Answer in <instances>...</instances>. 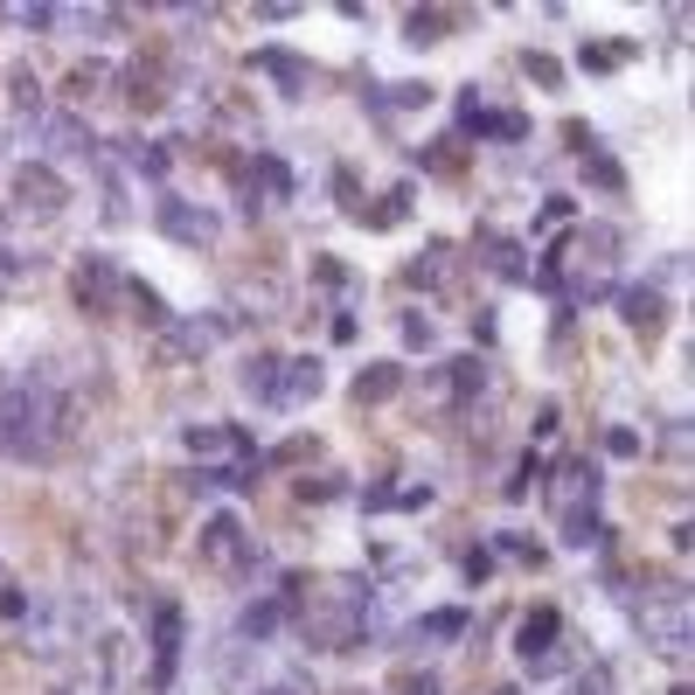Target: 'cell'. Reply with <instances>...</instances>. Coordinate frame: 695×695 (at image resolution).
Masks as SVG:
<instances>
[{
	"instance_id": "1",
	"label": "cell",
	"mask_w": 695,
	"mask_h": 695,
	"mask_svg": "<svg viewBox=\"0 0 695 695\" xmlns=\"http://www.w3.org/2000/svg\"><path fill=\"white\" fill-rule=\"evenodd\" d=\"M63 383L49 369H28L0 390V459H49L63 439Z\"/></svg>"
},
{
	"instance_id": "2",
	"label": "cell",
	"mask_w": 695,
	"mask_h": 695,
	"mask_svg": "<svg viewBox=\"0 0 695 695\" xmlns=\"http://www.w3.org/2000/svg\"><path fill=\"white\" fill-rule=\"evenodd\" d=\"M633 619H640L647 647H661L668 661H688V591L674 577H654V591H626Z\"/></svg>"
},
{
	"instance_id": "3",
	"label": "cell",
	"mask_w": 695,
	"mask_h": 695,
	"mask_svg": "<svg viewBox=\"0 0 695 695\" xmlns=\"http://www.w3.org/2000/svg\"><path fill=\"white\" fill-rule=\"evenodd\" d=\"M22 133H28L35 154H43V167H49V160H98V146H91V125L77 119V111L43 105V111H28V119H22Z\"/></svg>"
},
{
	"instance_id": "4",
	"label": "cell",
	"mask_w": 695,
	"mask_h": 695,
	"mask_svg": "<svg viewBox=\"0 0 695 695\" xmlns=\"http://www.w3.org/2000/svg\"><path fill=\"white\" fill-rule=\"evenodd\" d=\"M14 209H22L28 223H56V216L70 209L63 175H56V167H43V160H22V167H14Z\"/></svg>"
},
{
	"instance_id": "5",
	"label": "cell",
	"mask_w": 695,
	"mask_h": 695,
	"mask_svg": "<svg viewBox=\"0 0 695 695\" xmlns=\"http://www.w3.org/2000/svg\"><path fill=\"white\" fill-rule=\"evenodd\" d=\"M154 230L188 243V251H202V243H216V216L195 209L188 195H167V188H160V195H154Z\"/></svg>"
},
{
	"instance_id": "6",
	"label": "cell",
	"mask_w": 695,
	"mask_h": 695,
	"mask_svg": "<svg viewBox=\"0 0 695 695\" xmlns=\"http://www.w3.org/2000/svg\"><path fill=\"white\" fill-rule=\"evenodd\" d=\"M223 334H230V321L223 313H195V321H160V355L167 362H202Z\"/></svg>"
},
{
	"instance_id": "7",
	"label": "cell",
	"mask_w": 695,
	"mask_h": 695,
	"mask_svg": "<svg viewBox=\"0 0 695 695\" xmlns=\"http://www.w3.org/2000/svg\"><path fill=\"white\" fill-rule=\"evenodd\" d=\"M327 390V362L321 355H278V397L272 410H299V404H313Z\"/></svg>"
},
{
	"instance_id": "8",
	"label": "cell",
	"mask_w": 695,
	"mask_h": 695,
	"mask_svg": "<svg viewBox=\"0 0 695 695\" xmlns=\"http://www.w3.org/2000/svg\"><path fill=\"white\" fill-rule=\"evenodd\" d=\"M556 633H563L556 606H536L529 619H522V640H515V654H522V661H529L536 674H556V668H563V654H556Z\"/></svg>"
},
{
	"instance_id": "9",
	"label": "cell",
	"mask_w": 695,
	"mask_h": 695,
	"mask_svg": "<svg viewBox=\"0 0 695 695\" xmlns=\"http://www.w3.org/2000/svg\"><path fill=\"white\" fill-rule=\"evenodd\" d=\"M146 647H154V682L167 688L175 682V661H181V606L175 598H160V606L146 612Z\"/></svg>"
},
{
	"instance_id": "10",
	"label": "cell",
	"mask_w": 695,
	"mask_h": 695,
	"mask_svg": "<svg viewBox=\"0 0 695 695\" xmlns=\"http://www.w3.org/2000/svg\"><path fill=\"white\" fill-rule=\"evenodd\" d=\"M202 556L230 563V571H257V550H251V536H243L237 515H209V529H202Z\"/></svg>"
},
{
	"instance_id": "11",
	"label": "cell",
	"mask_w": 695,
	"mask_h": 695,
	"mask_svg": "<svg viewBox=\"0 0 695 695\" xmlns=\"http://www.w3.org/2000/svg\"><path fill=\"white\" fill-rule=\"evenodd\" d=\"M111 292H125V272L111 265V257L91 251L84 265H77V299H84V313H105V307H111Z\"/></svg>"
},
{
	"instance_id": "12",
	"label": "cell",
	"mask_w": 695,
	"mask_h": 695,
	"mask_svg": "<svg viewBox=\"0 0 695 695\" xmlns=\"http://www.w3.org/2000/svg\"><path fill=\"white\" fill-rule=\"evenodd\" d=\"M251 70H257V77H278V91H286V98H299V91L313 84V63H307V56H292V49H257Z\"/></svg>"
},
{
	"instance_id": "13",
	"label": "cell",
	"mask_w": 695,
	"mask_h": 695,
	"mask_svg": "<svg viewBox=\"0 0 695 695\" xmlns=\"http://www.w3.org/2000/svg\"><path fill=\"white\" fill-rule=\"evenodd\" d=\"M550 494L563 501V508H598V474H591V459H563L556 480H550Z\"/></svg>"
},
{
	"instance_id": "14",
	"label": "cell",
	"mask_w": 695,
	"mask_h": 695,
	"mask_svg": "<svg viewBox=\"0 0 695 695\" xmlns=\"http://www.w3.org/2000/svg\"><path fill=\"white\" fill-rule=\"evenodd\" d=\"M278 619H286V598H257V606H243L237 619V647H265L278 633Z\"/></svg>"
},
{
	"instance_id": "15",
	"label": "cell",
	"mask_w": 695,
	"mask_h": 695,
	"mask_svg": "<svg viewBox=\"0 0 695 695\" xmlns=\"http://www.w3.org/2000/svg\"><path fill=\"white\" fill-rule=\"evenodd\" d=\"M480 265L494 278H529V257H522L515 237H480Z\"/></svg>"
},
{
	"instance_id": "16",
	"label": "cell",
	"mask_w": 695,
	"mask_h": 695,
	"mask_svg": "<svg viewBox=\"0 0 695 695\" xmlns=\"http://www.w3.org/2000/svg\"><path fill=\"white\" fill-rule=\"evenodd\" d=\"M606 542V515L598 508H563V550H598Z\"/></svg>"
},
{
	"instance_id": "17",
	"label": "cell",
	"mask_w": 695,
	"mask_h": 695,
	"mask_svg": "<svg viewBox=\"0 0 695 695\" xmlns=\"http://www.w3.org/2000/svg\"><path fill=\"white\" fill-rule=\"evenodd\" d=\"M119 160L133 167V175H146V181L167 175V146L160 140H119Z\"/></svg>"
},
{
	"instance_id": "18",
	"label": "cell",
	"mask_w": 695,
	"mask_h": 695,
	"mask_svg": "<svg viewBox=\"0 0 695 695\" xmlns=\"http://www.w3.org/2000/svg\"><path fill=\"white\" fill-rule=\"evenodd\" d=\"M619 313H626L633 327H661V313H668V299H661V286H633L626 299H619Z\"/></svg>"
},
{
	"instance_id": "19",
	"label": "cell",
	"mask_w": 695,
	"mask_h": 695,
	"mask_svg": "<svg viewBox=\"0 0 695 695\" xmlns=\"http://www.w3.org/2000/svg\"><path fill=\"white\" fill-rule=\"evenodd\" d=\"M397 383H404V369H397V362H375V369H362V375H355V404H375V397H390Z\"/></svg>"
},
{
	"instance_id": "20",
	"label": "cell",
	"mask_w": 695,
	"mask_h": 695,
	"mask_svg": "<svg viewBox=\"0 0 695 695\" xmlns=\"http://www.w3.org/2000/svg\"><path fill=\"white\" fill-rule=\"evenodd\" d=\"M243 397H257L272 410V397H278V355H257V362L243 369Z\"/></svg>"
},
{
	"instance_id": "21",
	"label": "cell",
	"mask_w": 695,
	"mask_h": 695,
	"mask_svg": "<svg viewBox=\"0 0 695 695\" xmlns=\"http://www.w3.org/2000/svg\"><path fill=\"white\" fill-rule=\"evenodd\" d=\"M466 626H474V612H466V606H439V612H424V640H453V633H466Z\"/></svg>"
},
{
	"instance_id": "22",
	"label": "cell",
	"mask_w": 695,
	"mask_h": 695,
	"mask_svg": "<svg viewBox=\"0 0 695 695\" xmlns=\"http://www.w3.org/2000/svg\"><path fill=\"white\" fill-rule=\"evenodd\" d=\"M453 272V243H431V257H410V286H439V278Z\"/></svg>"
},
{
	"instance_id": "23",
	"label": "cell",
	"mask_w": 695,
	"mask_h": 695,
	"mask_svg": "<svg viewBox=\"0 0 695 695\" xmlns=\"http://www.w3.org/2000/svg\"><path fill=\"white\" fill-rule=\"evenodd\" d=\"M522 70H529V77H536L542 91H556V84H563V63H556V56H542V49L522 56Z\"/></svg>"
},
{
	"instance_id": "24",
	"label": "cell",
	"mask_w": 695,
	"mask_h": 695,
	"mask_svg": "<svg viewBox=\"0 0 695 695\" xmlns=\"http://www.w3.org/2000/svg\"><path fill=\"white\" fill-rule=\"evenodd\" d=\"M404 35H410L418 49H424V43H439V35H445V14H424V8H418V14L404 22Z\"/></svg>"
},
{
	"instance_id": "25",
	"label": "cell",
	"mask_w": 695,
	"mask_h": 695,
	"mask_svg": "<svg viewBox=\"0 0 695 695\" xmlns=\"http://www.w3.org/2000/svg\"><path fill=\"white\" fill-rule=\"evenodd\" d=\"M480 383H487V369L474 362V355H466V362L453 369V390H459V404H474V397H480Z\"/></svg>"
},
{
	"instance_id": "26",
	"label": "cell",
	"mask_w": 695,
	"mask_h": 695,
	"mask_svg": "<svg viewBox=\"0 0 695 695\" xmlns=\"http://www.w3.org/2000/svg\"><path fill=\"white\" fill-rule=\"evenodd\" d=\"M563 695H612V674H606V668H585V674H577V682L563 688Z\"/></svg>"
},
{
	"instance_id": "27",
	"label": "cell",
	"mask_w": 695,
	"mask_h": 695,
	"mask_svg": "<svg viewBox=\"0 0 695 695\" xmlns=\"http://www.w3.org/2000/svg\"><path fill=\"white\" fill-rule=\"evenodd\" d=\"M14 22H22V28H35V35H49L56 22H63V8H22Z\"/></svg>"
},
{
	"instance_id": "28",
	"label": "cell",
	"mask_w": 695,
	"mask_h": 695,
	"mask_svg": "<svg viewBox=\"0 0 695 695\" xmlns=\"http://www.w3.org/2000/svg\"><path fill=\"white\" fill-rule=\"evenodd\" d=\"M606 453H612V459H633V453H640V439H633L626 424H612V431H606Z\"/></svg>"
},
{
	"instance_id": "29",
	"label": "cell",
	"mask_w": 695,
	"mask_h": 695,
	"mask_svg": "<svg viewBox=\"0 0 695 695\" xmlns=\"http://www.w3.org/2000/svg\"><path fill=\"white\" fill-rule=\"evenodd\" d=\"M585 167H591V181H606V188H626V175H619V160H606V154H591Z\"/></svg>"
},
{
	"instance_id": "30",
	"label": "cell",
	"mask_w": 695,
	"mask_h": 695,
	"mask_svg": "<svg viewBox=\"0 0 695 695\" xmlns=\"http://www.w3.org/2000/svg\"><path fill=\"white\" fill-rule=\"evenodd\" d=\"M397 695H445V688H439V674H404Z\"/></svg>"
},
{
	"instance_id": "31",
	"label": "cell",
	"mask_w": 695,
	"mask_h": 695,
	"mask_svg": "<svg viewBox=\"0 0 695 695\" xmlns=\"http://www.w3.org/2000/svg\"><path fill=\"white\" fill-rule=\"evenodd\" d=\"M341 494V480H299V501H334Z\"/></svg>"
},
{
	"instance_id": "32",
	"label": "cell",
	"mask_w": 695,
	"mask_h": 695,
	"mask_svg": "<svg viewBox=\"0 0 695 695\" xmlns=\"http://www.w3.org/2000/svg\"><path fill=\"white\" fill-rule=\"evenodd\" d=\"M404 341H410V348L431 341V321H424V313H404Z\"/></svg>"
},
{
	"instance_id": "33",
	"label": "cell",
	"mask_w": 695,
	"mask_h": 695,
	"mask_svg": "<svg viewBox=\"0 0 695 695\" xmlns=\"http://www.w3.org/2000/svg\"><path fill=\"white\" fill-rule=\"evenodd\" d=\"M265 695H313V688H307V674H278Z\"/></svg>"
},
{
	"instance_id": "34",
	"label": "cell",
	"mask_w": 695,
	"mask_h": 695,
	"mask_svg": "<svg viewBox=\"0 0 695 695\" xmlns=\"http://www.w3.org/2000/svg\"><path fill=\"white\" fill-rule=\"evenodd\" d=\"M612 63H619V56H612V49H598V43L585 49V70H591V77H598V70H612Z\"/></svg>"
},
{
	"instance_id": "35",
	"label": "cell",
	"mask_w": 695,
	"mask_h": 695,
	"mask_svg": "<svg viewBox=\"0 0 695 695\" xmlns=\"http://www.w3.org/2000/svg\"><path fill=\"white\" fill-rule=\"evenodd\" d=\"M494 695H522V688H494Z\"/></svg>"
},
{
	"instance_id": "36",
	"label": "cell",
	"mask_w": 695,
	"mask_h": 695,
	"mask_svg": "<svg viewBox=\"0 0 695 695\" xmlns=\"http://www.w3.org/2000/svg\"><path fill=\"white\" fill-rule=\"evenodd\" d=\"M674 695H688V688H674Z\"/></svg>"
}]
</instances>
